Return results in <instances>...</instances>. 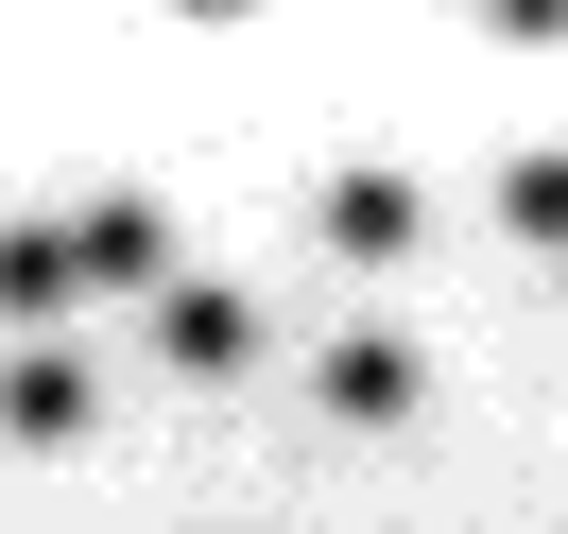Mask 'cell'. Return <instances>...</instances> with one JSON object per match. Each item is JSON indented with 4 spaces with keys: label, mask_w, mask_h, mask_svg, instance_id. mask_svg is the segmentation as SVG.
Wrapping results in <instances>:
<instances>
[{
    "label": "cell",
    "mask_w": 568,
    "mask_h": 534,
    "mask_svg": "<svg viewBox=\"0 0 568 534\" xmlns=\"http://www.w3.org/2000/svg\"><path fill=\"white\" fill-rule=\"evenodd\" d=\"M155 345H173L190 380H242V345H258V311H242V293H224V276H207V293H155Z\"/></svg>",
    "instance_id": "6da1fadb"
},
{
    "label": "cell",
    "mask_w": 568,
    "mask_h": 534,
    "mask_svg": "<svg viewBox=\"0 0 568 534\" xmlns=\"http://www.w3.org/2000/svg\"><path fill=\"white\" fill-rule=\"evenodd\" d=\"M327 414L396 431V414H414V345H396V328H362V345H327Z\"/></svg>",
    "instance_id": "7a4b0ae2"
},
{
    "label": "cell",
    "mask_w": 568,
    "mask_h": 534,
    "mask_svg": "<svg viewBox=\"0 0 568 534\" xmlns=\"http://www.w3.org/2000/svg\"><path fill=\"white\" fill-rule=\"evenodd\" d=\"M499 224H517V242H568V155H517V173H499Z\"/></svg>",
    "instance_id": "8992f818"
},
{
    "label": "cell",
    "mask_w": 568,
    "mask_h": 534,
    "mask_svg": "<svg viewBox=\"0 0 568 534\" xmlns=\"http://www.w3.org/2000/svg\"><path fill=\"white\" fill-rule=\"evenodd\" d=\"M0 414H18V449H52V431H87V362H70V345H36Z\"/></svg>",
    "instance_id": "277c9868"
},
{
    "label": "cell",
    "mask_w": 568,
    "mask_h": 534,
    "mask_svg": "<svg viewBox=\"0 0 568 534\" xmlns=\"http://www.w3.org/2000/svg\"><path fill=\"white\" fill-rule=\"evenodd\" d=\"M327 242L345 259H414V173H327Z\"/></svg>",
    "instance_id": "3957f363"
},
{
    "label": "cell",
    "mask_w": 568,
    "mask_h": 534,
    "mask_svg": "<svg viewBox=\"0 0 568 534\" xmlns=\"http://www.w3.org/2000/svg\"><path fill=\"white\" fill-rule=\"evenodd\" d=\"M70 276H155V208H87L70 224Z\"/></svg>",
    "instance_id": "5b68a950"
}]
</instances>
